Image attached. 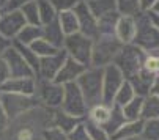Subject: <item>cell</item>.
<instances>
[{"mask_svg":"<svg viewBox=\"0 0 159 140\" xmlns=\"http://www.w3.org/2000/svg\"><path fill=\"white\" fill-rule=\"evenodd\" d=\"M102 73L104 68L90 66L76 80L88 109L102 102Z\"/></svg>","mask_w":159,"mask_h":140,"instance_id":"6da1fadb","label":"cell"},{"mask_svg":"<svg viewBox=\"0 0 159 140\" xmlns=\"http://www.w3.org/2000/svg\"><path fill=\"white\" fill-rule=\"evenodd\" d=\"M143 60H145V52L140 47H137L135 44H123L115 60H113V65L121 71L123 77L129 80L139 71H142Z\"/></svg>","mask_w":159,"mask_h":140,"instance_id":"7a4b0ae2","label":"cell"},{"mask_svg":"<svg viewBox=\"0 0 159 140\" xmlns=\"http://www.w3.org/2000/svg\"><path fill=\"white\" fill-rule=\"evenodd\" d=\"M121 43L115 38V35H99L96 39H93V49H92V65L104 68L110 63H113L117 54L121 49Z\"/></svg>","mask_w":159,"mask_h":140,"instance_id":"3957f363","label":"cell"},{"mask_svg":"<svg viewBox=\"0 0 159 140\" xmlns=\"http://www.w3.org/2000/svg\"><path fill=\"white\" fill-rule=\"evenodd\" d=\"M68 57L79 61L85 68H90L92 65V49H93V39L82 35L80 32L65 36L63 47Z\"/></svg>","mask_w":159,"mask_h":140,"instance_id":"277c9868","label":"cell"},{"mask_svg":"<svg viewBox=\"0 0 159 140\" xmlns=\"http://www.w3.org/2000/svg\"><path fill=\"white\" fill-rule=\"evenodd\" d=\"M139 19L135 20V36L134 44L143 52H151L159 49V30L153 25L148 13H139Z\"/></svg>","mask_w":159,"mask_h":140,"instance_id":"5b68a950","label":"cell"},{"mask_svg":"<svg viewBox=\"0 0 159 140\" xmlns=\"http://www.w3.org/2000/svg\"><path fill=\"white\" fill-rule=\"evenodd\" d=\"M65 93H63V101L60 104L61 110L71 116L76 118H85V115L88 113V107L85 104L84 95L76 82L65 84Z\"/></svg>","mask_w":159,"mask_h":140,"instance_id":"8992f818","label":"cell"},{"mask_svg":"<svg viewBox=\"0 0 159 140\" xmlns=\"http://www.w3.org/2000/svg\"><path fill=\"white\" fill-rule=\"evenodd\" d=\"M0 102H2L8 120H16L17 116L24 115L30 109L36 106L35 95H16V93H0Z\"/></svg>","mask_w":159,"mask_h":140,"instance_id":"52a82bcc","label":"cell"},{"mask_svg":"<svg viewBox=\"0 0 159 140\" xmlns=\"http://www.w3.org/2000/svg\"><path fill=\"white\" fill-rule=\"evenodd\" d=\"M125 82V77L121 74L120 69L110 63L104 66V73H102V104L112 106L113 98H115L118 88Z\"/></svg>","mask_w":159,"mask_h":140,"instance_id":"ba28073f","label":"cell"},{"mask_svg":"<svg viewBox=\"0 0 159 140\" xmlns=\"http://www.w3.org/2000/svg\"><path fill=\"white\" fill-rule=\"evenodd\" d=\"M2 57L5 58V61L8 65L11 77H36L35 73H33V69L30 68V65L24 60V57L19 54V51L14 47L13 44L3 52Z\"/></svg>","mask_w":159,"mask_h":140,"instance_id":"9c48e42d","label":"cell"},{"mask_svg":"<svg viewBox=\"0 0 159 140\" xmlns=\"http://www.w3.org/2000/svg\"><path fill=\"white\" fill-rule=\"evenodd\" d=\"M36 91L39 93V99L49 107H60L63 101L65 87L54 80H36Z\"/></svg>","mask_w":159,"mask_h":140,"instance_id":"30bf717a","label":"cell"},{"mask_svg":"<svg viewBox=\"0 0 159 140\" xmlns=\"http://www.w3.org/2000/svg\"><path fill=\"white\" fill-rule=\"evenodd\" d=\"M25 24L27 22L19 10L2 11V16H0V35H3L5 38L13 41Z\"/></svg>","mask_w":159,"mask_h":140,"instance_id":"8fae6325","label":"cell"},{"mask_svg":"<svg viewBox=\"0 0 159 140\" xmlns=\"http://www.w3.org/2000/svg\"><path fill=\"white\" fill-rule=\"evenodd\" d=\"M73 11L76 13L77 16V20H79V32L92 39H96L99 36V32H98V20L96 17L92 14V11L88 10L87 3L85 2H79Z\"/></svg>","mask_w":159,"mask_h":140,"instance_id":"7c38bea8","label":"cell"},{"mask_svg":"<svg viewBox=\"0 0 159 140\" xmlns=\"http://www.w3.org/2000/svg\"><path fill=\"white\" fill-rule=\"evenodd\" d=\"M66 57H68V54L65 52V49H60L54 55L39 58V66H38V74L36 76L43 80H54V77L57 76L58 69L61 68Z\"/></svg>","mask_w":159,"mask_h":140,"instance_id":"4fadbf2b","label":"cell"},{"mask_svg":"<svg viewBox=\"0 0 159 140\" xmlns=\"http://www.w3.org/2000/svg\"><path fill=\"white\" fill-rule=\"evenodd\" d=\"M0 93H16V95L32 96L36 93V77H10L0 85Z\"/></svg>","mask_w":159,"mask_h":140,"instance_id":"5bb4252c","label":"cell"},{"mask_svg":"<svg viewBox=\"0 0 159 140\" xmlns=\"http://www.w3.org/2000/svg\"><path fill=\"white\" fill-rule=\"evenodd\" d=\"M85 69H87V68H85L84 65H80L79 61L73 60L71 57H66V60L63 61L61 68L58 69L57 76L54 77V82L61 84V85L70 84V82H76L77 77L85 71Z\"/></svg>","mask_w":159,"mask_h":140,"instance_id":"9a60e30c","label":"cell"},{"mask_svg":"<svg viewBox=\"0 0 159 140\" xmlns=\"http://www.w3.org/2000/svg\"><path fill=\"white\" fill-rule=\"evenodd\" d=\"M135 36V19L131 16H120L115 24V38L121 44H132Z\"/></svg>","mask_w":159,"mask_h":140,"instance_id":"2e32d148","label":"cell"},{"mask_svg":"<svg viewBox=\"0 0 159 140\" xmlns=\"http://www.w3.org/2000/svg\"><path fill=\"white\" fill-rule=\"evenodd\" d=\"M154 77H156L154 74L148 73L147 69L142 68V71H139L134 77H131L128 82L132 85L135 95L145 98V96L150 95V90H151V85H153V82H154Z\"/></svg>","mask_w":159,"mask_h":140,"instance_id":"e0dca14e","label":"cell"},{"mask_svg":"<svg viewBox=\"0 0 159 140\" xmlns=\"http://www.w3.org/2000/svg\"><path fill=\"white\" fill-rule=\"evenodd\" d=\"M143 129V120H135V121H125L115 132L110 135V140H129L135 138L142 134Z\"/></svg>","mask_w":159,"mask_h":140,"instance_id":"ac0fdd59","label":"cell"},{"mask_svg":"<svg viewBox=\"0 0 159 140\" xmlns=\"http://www.w3.org/2000/svg\"><path fill=\"white\" fill-rule=\"evenodd\" d=\"M41 38H44L48 43H51L52 46H55L57 49L63 47V41H65V33L60 29L58 20L54 19L52 22L46 25H41Z\"/></svg>","mask_w":159,"mask_h":140,"instance_id":"d6986e66","label":"cell"},{"mask_svg":"<svg viewBox=\"0 0 159 140\" xmlns=\"http://www.w3.org/2000/svg\"><path fill=\"white\" fill-rule=\"evenodd\" d=\"M57 20H58L60 29L65 33V36L79 32V20H77V16H76V13L73 10L58 13L57 14Z\"/></svg>","mask_w":159,"mask_h":140,"instance_id":"ffe728a7","label":"cell"},{"mask_svg":"<svg viewBox=\"0 0 159 140\" xmlns=\"http://www.w3.org/2000/svg\"><path fill=\"white\" fill-rule=\"evenodd\" d=\"M143 96H137L135 95L128 104H125L121 109V113L125 116L126 121H135L142 118V107H143Z\"/></svg>","mask_w":159,"mask_h":140,"instance_id":"44dd1931","label":"cell"},{"mask_svg":"<svg viewBox=\"0 0 159 140\" xmlns=\"http://www.w3.org/2000/svg\"><path fill=\"white\" fill-rule=\"evenodd\" d=\"M84 118H76V116H71V115H68L65 113L63 110L60 112H55L54 113V126L58 128L60 131H63L65 134H70Z\"/></svg>","mask_w":159,"mask_h":140,"instance_id":"7402d4cb","label":"cell"},{"mask_svg":"<svg viewBox=\"0 0 159 140\" xmlns=\"http://www.w3.org/2000/svg\"><path fill=\"white\" fill-rule=\"evenodd\" d=\"M88 10L92 11V14L98 19L107 13L112 11H117V5H115V0H92V2L87 3Z\"/></svg>","mask_w":159,"mask_h":140,"instance_id":"603a6c76","label":"cell"},{"mask_svg":"<svg viewBox=\"0 0 159 140\" xmlns=\"http://www.w3.org/2000/svg\"><path fill=\"white\" fill-rule=\"evenodd\" d=\"M38 38H41V25L25 24L13 41H17V43H20V44L30 46V44H32L35 39H38Z\"/></svg>","mask_w":159,"mask_h":140,"instance_id":"cb8c5ba5","label":"cell"},{"mask_svg":"<svg viewBox=\"0 0 159 140\" xmlns=\"http://www.w3.org/2000/svg\"><path fill=\"white\" fill-rule=\"evenodd\" d=\"M110 112H112V106H107V104H96L93 107L88 109V120H92L93 123L102 126L110 116Z\"/></svg>","mask_w":159,"mask_h":140,"instance_id":"d4e9b609","label":"cell"},{"mask_svg":"<svg viewBox=\"0 0 159 140\" xmlns=\"http://www.w3.org/2000/svg\"><path fill=\"white\" fill-rule=\"evenodd\" d=\"M125 121H126V120H125V116H123V113H121V109H120L118 106H113V104H112L110 116H109V120L102 124V129H104L109 135H112Z\"/></svg>","mask_w":159,"mask_h":140,"instance_id":"484cf974","label":"cell"},{"mask_svg":"<svg viewBox=\"0 0 159 140\" xmlns=\"http://www.w3.org/2000/svg\"><path fill=\"white\" fill-rule=\"evenodd\" d=\"M159 120V98L154 95H148L143 99L142 107V120Z\"/></svg>","mask_w":159,"mask_h":140,"instance_id":"4316f807","label":"cell"},{"mask_svg":"<svg viewBox=\"0 0 159 140\" xmlns=\"http://www.w3.org/2000/svg\"><path fill=\"white\" fill-rule=\"evenodd\" d=\"M13 46L19 51V54L24 57V60L30 65V68L33 69V73L35 76L38 74V66H39V57L30 49V46H25V44H20L17 41H13Z\"/></svg>","mask_w":159,"mask_h":140,"instance_id":"83f0119b","label":"cell"},{"mask_svg":"<svg viewBox=\"0 0 159 140\" xmlns=\"http://www.w3.org/2000/svg\"><path fill=\"white\" fill-rule=\"evenodd\" d=\"M38 3V13H39V22L41 25H46L54 19H57V11L52 7L51 0H36Z\"/></svg>","mask_w":159,"mask_h":140,"instance_id":"f1b7e54d","label":"cell"},{"mask_svg":"<svg viewBox=\"0 0 159 140\" xmlns=\"http://www.w3.org/2000/svg\"><path fill=\"white\" fill-rule=\"evenodd\" d=\"M19 11L22 13V16H24V19H25L27 24H30V25H41L36 0H30V2L24 3V5L19 8Z\"/></svg>","mask_w":159,"mask_h":140,"instance_id":"f546056e","label":"cell"},{"mask_svg":"<svg viewBox=\"0 0 159 140\" xmlns=\"http://www.w3.org/2000/svg\"><path fill=\"white\" fill-rule=\"evenodd\" d=\"M30 49H32L39 58L54 55V54H57V52L60 51V49L55 47V46H52L51 43H48L44 38H38V39H35V41L30 44Z\"/></svg>","mask_w":159,"mask_h":140,"instance_id":"4dcf8cb0","label":"cell"},{"mask_svg":"<svg viewBox=\"0 0 159 140\" xmlns=\"http://www.w3.org/2000/svg\"><path fill=\"white\" fill-rule=\"evenodd\" d=\"M135 96V91L132 88V85L125 79V82L121 84V87L118 88L115 98H113V106H118V107H123L125 104H128L132 98Z\"/></svg>","mask_w":159,"mask_h":140,"instance_id":"1f68e13d","label":"cell"},{"mask_svg":"<svg viewBox=\"0 0 159 140\" xmlns=\"http://www.w3.org/2000/svg\"><path fill=\"white\" fill-rule=\"evenodd\" d=\"M115 5H117V11L120 16L135 17L140 13L139 0H115Z\"/></svg>","mask_w":159,"mask_h":140,"instance_id":"d6a6232c","label":"cell"},{"mask_svg":"<svg viewBox=\"0 0 159 140\" xmlns=\"http://www.w3.org/2000/svg\"><path fill=\"white\" fill-rule=\"evenodd\" d=\"M82 124H84V128H85L90 140H110V135L102 129V126L93 123L92 120H88V118L87 120H82Z\"/></svg>","mask_w":159,"mask_h":140,"instance_id":"836d02e7","label":"cell"},{"mask_svg":"<svg viewBox=\"0 0 159 140\" xmlns=\"http://www.w3.org/2000/svg\"><path fill=\"white\" fill-rule=\"evenodd\" d=\"M140 137L145 140H159V120H143V129Z\"/></svg>","mask_w":159,"mask_h":140,"instance_id":"e575fe53","label":"cell"},{"mask_svg":"<svg viewBox=\"0 0 159 140\" xmlns=\"http://www.w3.org/2000/svg\"><path fill=\"white\" fill-rule=\"evenodd\" d=\"M143 69H147L148 73H151L154 76H159V49H154V51L145 54Z\"/></svg>","mask_w":159,"mask_h":140,"instance_id":"d590c367","label":"cell"},{"mask_svg":"<svg viewBox=\"0 0 159 140\" xmlns=\"http://www.w3.org/2000/svg\"><path fill=\"white\" fill-rule=\"evenodd\" d=\"M79 2H80V0H51V3H52V7L55 8L57 14L61 13V11H70V10H73Z\"/></svg>","mask_w":159,"mask_h":140,"instance_id":"8d00e7d4","label":"cell"},{"mask_svg":"<svg viewBox=\"0 0 159 140\" xmlns=\"http://www.w3.org/2000/svg\"><path fill=\"white\" fill-rule=\"evenodd\" d=\"M43 140H70V138H68V134H65L58 128L52 126L43 132Z\"/></svg>","mask_w":159,"mask_h":140,"instance_id":"74e56055","label":"cell"},{"mask_svg":"<svg viewBox=\"0 0 159 140\" xmlns=\"http://www.w3.org/2000/svg\"><path fill=\"white\" fill-rule=\"evenodd\" d=\"M10 69H8V65L5 61V58L0 55V85H2L3 82H7L10 79Z\"/></svg>","mask_w":159,"mask_h":140,"instance_id":"f35d334b","label":"cell"},{"mask_svg":"<svg viewBox=\"0 0 159 140\" xmlns=\"http://www.w3.org/2000/svg\"><path fill=\"white\" fill-rule=\"evenodd\" d=\"M8 124H10V120H8V116H7V113H5V109H3L2 102H0V135L7 131Z\"/></svg>","mask_w":159,"mask_h":140,"instance_id":"ab89813d","label":"cell"},{"mask_svg":"<svg viewBox=\"0 0 159 140\" xmlns=\"http://www.w3.org/2000/svg\"><path fill=\"white\" fill-rule=\"evenodd\" d=\"M27 2H30V0H8V3H7V7H5L3 11H8V10H19L22 5L27 3Z\"/></svg>","mask_w":159,"mask_h":140,"instance_id":"60d3db41","label":"cell"},{"mask_svg":"<svg viewBox=\"0 0 159 140\" xmlns=\"http://www.w3.org/2000/svg\"><path fill=\"white\" fill-rule=\"evenodd\" d=\"M17 140H33V131L29 128H24L17 132Z\"/></svg>","mask_w":159,"mask_h":140,"instance_id":"b9f144b4","label":"cell"},{"mask_svg":"<svg viewBox=\"0 0 159 140\" xmlns=\"http://www.w3.org/2000/svg\"><path fill=\"white\" fill-rule=\"evenodd\" d=\"M156 0H139V5H140V13L145 11H151V8L154 7Z\"/></svg>","mask_w":159,"mask_h":140,"instance_id":"7bdbcfd3","label":"cell"},{"mask_svg":"<svg viewBox=\"0 0 159 140\" xmlns=\"http://www.w3.org/2000/svg\"><path fill=\"white\" fill-rule=\"evenodd\" d=\"M11 44H13V41H11V39L5 38L3 35H0V55H3V52L10 47Z\"/></svg>","mask_w":159,"mask_h":140,"instance_id":"ee69618b","label":"cell"},{"mask_svg":"<svg viewBox=\"0 0 159 140\" xmlns=\"http://www.w3.org/2000/svg\"><path fill=\"white\" fill-rule=\"evenodd\" d=\"M150 95H154V96L159 98V76L154 77V82H153L151 90H150Z\"/></svg>","mask_w":159,"mask_h":140,"instance_id":"f6af8a7d","label":"cell"},{"mask_svg":"<svg viewBox=\"0 0 159 140\" xmlns=\"http://www.w3.org/2000/svg\"><path fill=\"white\" fill-rule=\"evenodd\" d=\"M148 16H150L151 22H153V25L159 30V14H156V13H153V11H148Z\"/></svg>","mask_w":159,"mask_h":140,"instance_id":"bcb514c9","label":"cell"},{"mask_svg":"<svg viewBox=\"0 0 159 140\" xmlns=\"http://www.w3.org/2000/svg\"><path fill=\"white\" fill-rule=\"evenodd\" d=\"M151 11L156 13V14H159V0H156V3H154V7L151 8Z\"/></svg>","mask_w":159,"mask_h":140,"instance_id":"7dc6e473","label":"cell"},{"mask_svg":"<svg viewBox=\"0 0 159 140\" xmlns=\"http://www.w3.org/2000/svg\"><path fill=\"white\" fill-rule=\"evenodd\" d=\"M7 3H8V0H0V10H5V7H7Z\"/></svg>","mask_w":159,"mask_h":140,"instance_id":"c3c4849f","label":"cell"},{"mask_svg":"<svg viewBox=\"0 0 159 140\" xmlns=\"http://www.w3.org/2000/svg\"><path fill=\"white\" fill-rule=\"evenodd\" d=\"M129 140H145V138H142V137L139 135V137H135V138H129Z\"/></svg>","mask_w":159,"mask_h":140,"instance_id":"681fc988","label":"cell"},{"mask_svg":"<svg viewBox=\"0 0 159 140\" xmlns=\"http://www.w3.org/2000/svg\"><path fill=\"white\" fill-rule=\"evenodd\" d=\"M80 2H85V3H88V2H92V0H80Z\"/></svg>","mask_w":159,"mask_h":140,"instance_id":"f907efd6","label":"cell"},{"mask_svg":"<svg viewBox=\"0 0 159 140\" xmlns=\"http://www.w3.org/2000/svg\"><path fill=\"white\" fill-rule=\"evenodd\" d=\"M0 16H2V10H0Z\"/></svg>","mask_w":159,"mask_h":140,"instance_id":"816d5d0a","label":"cell"}]
</instances>
